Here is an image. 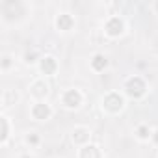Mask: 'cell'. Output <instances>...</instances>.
<instances>
[{
  "instance_id": "4",
  "label": "cell",
  "mask_w": 158,
  "mask_h": 158,
  "mask_svg": "<svg viewBox=\"0 0 158 158\" xmlns=\"http://www.w3.org/2000/svg\"><path fill=\"white\" fill-rule=\"evenodd\" d=\"M80 101H82V97H80V93H78L76 89H69V91L63 95V102H65L67 106H71V108H76L78 104H80Z\"/></svg>"
},
{
  "instance_id": "10",
  "label": "cell",
  "mask_w": 158,
  "mask_h": 158,
  "mask_svg": "<svg viewBox=\"0 0 158 158\" xmlns=\"http://www.w3.org/2000/svg\"><path fill=\"white\" fill-rule=\"evenodd\" d=\"M88 138H89V134H88V132H86L84 128H80V130H76V132L73 134V139H74L76 143H84V141H86Z\"/></svg>"
},
{
  "instance_id": "3",
  "label": "cell",
  "mask_w": 158,
  "mask_h": 158,
  "mask_svg": "<svg viewBox=\"0 0 158 158\" xmlns=\"http://www.w3.org/2000/svg\"><path fill=\"white\" fill-rule=\"evenodd\" d=\"M106 32L110 35H119L123 32V21L119 17H112L108 23H106Z\"/></svg>"
},
{
  "instance_id": "12",
  "label": "cell",
  "mask_w": 158,
  "mask_h": 158,
  "mask_svg": "<svg viewBox=\"0 0 158 158\" xmlns=\"http://www.w3.org/2000/svg\"><path fill=\"white\" fill-rule=\"evenodd\" d=\"M138 136H139V138H147V136H149L147 127H139V128H138Z\"/></svg>"
},
{
  "instance_id": "16",
  "label": "cell",
  "mask_w": 158,
  "mask_h": 158,
  "mask_svg": "<svg viewBox=\"0 0 158 158\" xmlns=\"http://www.w3.org/2000/svg\"><path fill=\"white\" fill-rule=\"evenodd\" d=\"M156 10H158V2H156Z\"/></svg>"
},
{
  "instance_id": "8",
  "label": "cell",
  "mask_w": 158,
  "mask_h": 158,
  "mask_svg": "<svg viewBox=\"0 0 158 158\" xmlns=\"http://www.w3.org/2000/svg\"><path fill=\"white\" fill-rule=\"evenodd\" d=\"M56 24H58L60 30H69L73 26V17L71 15H60L58 21H56Z\"/></svg>"
},
{
  "instance_id": "15",
  "label": "cell",
  "mask_w": 158,
  "mask_h": 158,
  "mask_svg": "<svg viewBox=\"0 0 158 158\" xmlns=\"http://www.w3.org/2000/svg\"><path fill=\"white\" fill-rule=\"evenodd\" d=\"M154 141L158 143V132H154Z\"/></svg>"
},
{
  "instance_id": "7",
  "label": "cell",
  "mask_w": 158,
  "mask_h": 158,
  "mask_svg": "<svg viewBox=\"0 0 158 158\" xmlns=\"http://www.w3.org/2000/svg\"><path fill=\"white\" fill-rule=\"evenodd\" d=\"M41 71H43L45 74H52V73L56 71V61H54V58H45V60L41 61Z\"/></svg>"
},
{
  "instance_id": "13",
  "label": "cell",
  "mask_w": 158,
  "mask_h": 158,
  "mask_svg": "<svg viewBox=\"0 0 158 158\" xmlns=\"http://www.w3.org/2000/svg\"><path fill=\"white\" fill-rule=\"evenodd\" d=\"M37 141H39V138H37L35 134H30V136H28V143H32V145H35Z\"/></svg>"
},
{
  "instance_id": "1",
  "label": "cell",
  "mask_w": 158,
  "mask_h": 158,
  "mask_svg": "<svg viewBox=\"0 0 158 158\" xmlns=\"http://www.w3.org/2000/svg\"><path fill=\"white\" fill-rule=\"evenodd\" d=\"M127 93L130 97H134V99H138V97H141L145 93V84H143L141 78H138V76L130 78V80L127 82Z\"/></svg>"
},
{
  "instance_id": "14",
  "label": "cell",
  "mask_w": 158,
  "mask_h": 158,
  "mask_svg": "<svg viewBox=\"0 0 158 158\" xmlns=\"http://www.w3.org/2000/svg\"><path fill=\"white\" fill-rule=\"evenodd\" d=\"M34 58H35V54H28L26 56V61H34Z\"/></svg>"
},
{
  "instance_id": "11",
  "label": "cell",
  "mask_w": 158,
  "mask_h": 158,
  "mask_svg": "<svg viewBox=\"0 0 158 158\" xmlns=\"http://www.w3.org/2000/svg\"><path fill=\"white\" fill-rule=\"evenodd\" d=\"M0 125H2V134H0V139H6L8 138V123H6V119H0Z\"/></svg>"
},
{
  "instance_id": "5",
  "label": "cell",
  "mask_w": 158,
  "mask_h": 158,
  "mask_svg": "<svg viewBox=\"0 0 158 158\" xmlns=\"http://www.w3.org/2000/svg\"><path fill=\"white\" fill-rule=\"evenodd\" d=\"M32 114H34L35 119H47L50 115V108L47 104H35L34 110H32Z\"/></svg>"
},
{
  "instance_id": "6",
  "label": "cell",
  "mask_w": 158,
  "mask_h": 158,
  "mask_svg": "<svg viewBox=\"0 0 158 158\" xmlns=\"http://www.w3.org/2000/svg\"><path fill=\"white\" fill-rule=\"evenodd\" d=\"M80 158H101V152H99V149L95 145H88V147L82 149Z\"/></svg>"
},
{
  "instance_id": "2",
  "label": "cell",
  "mask_w": 158,
  "mask_h": 158,
  "mask_svg": "<svg viewBox=\"0 0 158 158\" xmlns=\"http://www.w3.org/2000/svg\"><path fill=\"white\" fill-rule=\"evenodd\" d=\"M104 108L106 110H110V112H119L121 108H123V99L117 95V93H110V95H106L104 97Z\"/></svg>"
},
{
  "instance_id": "9",
  "label": "cell",
  "mask_w": 158,
  "mask_h": 158,
  "mask_svg": "<svg viewBox=\"0 0 158 158\" xmlns=\"http://www.w3.org/2000/svg\"><path fill=\"white\" fill-rule=\"evenodd\" d=\"M91 65H93V69L95 71H102L106 65H108V60L104 58V56H101V54H97L93 60H91Z\"/></svg>"
}]
</instances>
